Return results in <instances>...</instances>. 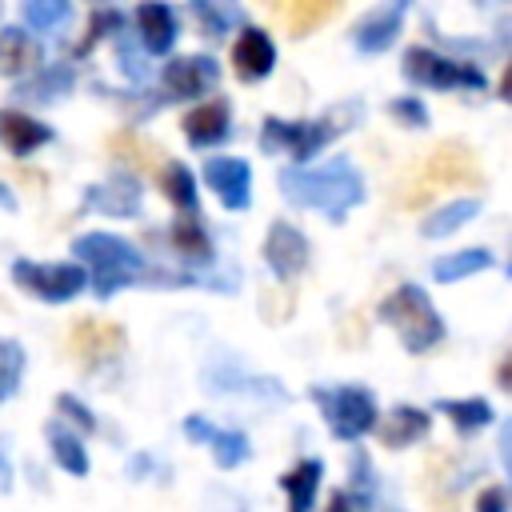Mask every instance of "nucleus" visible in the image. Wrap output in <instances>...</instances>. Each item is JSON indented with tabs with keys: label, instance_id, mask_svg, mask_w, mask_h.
Masks as SVG:
<instances>
[{
	"label": "nucleus",
	"instance_id": "37998d69",
	"mask_svg": "<svg viewBox=\"0 0 512 512\" xmlns=\"http://www.w3.org/2000/svg\"><path fill=\"white\" fill-rule=\"evenodd\" d=\"M324 512H352V504H348V496H344V492H332Z\"/></svg>",
	"mask_w": 512,
	"mask_h": 512
},
{
	"label": "nucleus",
	"instance_id": "aec40b11",
	"mask_svg": "<svg viewBox=\"0 0 512 512\" xmlns=\"http://www.w3.org/2000/svg\"><path fill=\"white\" fill-rule=\"evenodd\" d=\"M88 204L108 212V216H128V212L140 208V188L132 180H124V176H112V180L88 188Z\"/></svg>",
	"mask_w": 512,
	"mask_h": 512
},
{
	"label": "nucleus",
	"instance_id": "2f4dec72",
	"mask_svg": "<svg viewBox=\"0 0 512 512\" xmlns=\"http://www.w3.org/2000/svg\"><path fill=\"white\" fill-rule=\"evenodd\" d=\"M64 16H68V4H64V0H32V4H24V20H28L36 32L56 28Z\"/></svg>",
	"mask_w": 512,
	"mask_h": 512
},
{
	"label": "nucleus",
	"instance_id": "c03bdc74",
	"mask_svg": "<svg viewBox=\"0 0 512 512\" xmlns=\"http://www.w3.org/2000/svg\"><path fill=\"white\" fill-rule=\"evenodd\" d=\"M432 508H436V512H456V500H452V496H448V500H444V496H432Z\"/></svg>",
	"mask_w": 512,
	"mask_h": 512
},
{
	"label": "nucleus",
	"instance_id": "ddd939ff",
	"mask_svg": "<svg viewBox=\"0 0 512 512\" xmlns=\"http://www.w3.org/2000/svg\"><path fill=\"white\" fill-rule=\"evenodd\" d=\"M228 120H232L228 104L224 100H208V104L188 108L184 120H180V128H184L188 144H212V140L228 136Z\"/></svg>",
	"mask_w": 512,
	"mask_h": 512
},
{
	"label": "nucleus",
	"instance_id": "9b49d317",
	"mask_svg": "<svg viewBox=\"0 0 512 512\" xmlns=\"http://www.w3.org/2000/svg\"><path fill=\"white\" fill-rule=\"evenodd\" d=\"M272 64H276V48H272L268 32L264 28H240V36L232 44V72L240 80H260L272 72Z\"/></svg>",
	"mask_w": 512,
	"mask_h": 512
},
{
	"label": "nucleus",
	"instance_id": "7c9ffc66",
	"mask_svg": "<svg viewBox=\"0 0 512 512\" xmlns=\"http://www.w3.org/2000/svg\"><path fill=\"white\" fill-rule=\"evenodd\" d=\"M52 456H56V464H60L64 472H72V476H84V472H88L84 448H80L72 436H64V432H52Z\"/></svg>",
	"mask_w": 512,
	"mask_h": 512
},
{
	"label": "nucleus",
	"instance_id": "6e6552de",
	"mask_svg": "<svg viewBox=\"0 0 512 512\" xmlns=\"http://www.w3.org/2000/svg\"><path fill=\"white\" fill-rule=\"evenodd\" d=\"M120 348H124V328H120L116 320L80 316V320L68 328V352H72V360H80V364L112 360Z\"/></svg>",
	"mask_w": 512,
	"mask_h": 512
},
{
	"label": "nucleus",
	"instance_id": "6ab92c4d",
	"mask_svg": "<svg viewBox=\"0 0 512 512\" xmlns=\"http://www.w3.org/2000/svg\"><path fill=\"white\" fill-rule=\"evenodd\" d=\"M400 16H404V4H392V8H376L372 16H364L356 24V48L360 52H380L396 40L400 32Z\"/></svg>",
	"mask_w": 512,
	"mask_h": 512
},
{
	"label": "nucleus",
	"instance_id": "72a5a7b5",
	"mask_svg": "<svg viewBox=\"0 0 512 512\" xmlns=\"http://www.w3.org/2000/svg\"><path fill=\"white\" fill-rule=\"evenodd\" d=\"M264 148L268 152H292L296 148V140H300V124H284V120H264Z\"/></svg>",
	"mask_w": 512,
	"mask_h": 512
},
{
	"label": "nucleus",
	"instance_id": "b1692460",
	"mask_svg": "<svg viewBox=\"0 0 512 512\" xmlns=\"http://www.w3.org/2000/svg\"><path fill=\"white\" fill-rule=\"evenodd\" d=\"M172 244H176L180 256H188V260H196V264H208V260H212V244H208L200 220H192V216H184V220L172 224Z\"/></svg>",
	"mask_w": 512,
	"mask_h": 512
},
{
	"label": "nucleus",
	"instance_id": "a19ab883",
	"mask_svg": "<svg viewBox=\"0 0 512 512\" xmlns=\"http://www.w3.org/2000/svg\"><path fill=\"white\" fill-rule=\"evenodd\" d=\"M364 336H368L364 316H360V312L344 316V324H340V344H364Z\"/></svg>",
	"mask_w": 512,
	"mask_h": 512
},
{
	"label": "nucleus",
	"instance_id": "20e7f679",
	"mask_svg": "<svg viewBox=\"0 0 512 512\" xmlns=\"http://www.w3.org/2000/svg\"><path fill=\"white\" fill-rule=\"evenodd\" d=\"M312 400L324 408L328 428H332L340 440H356V436H364V432L376 428V416H380V412H376V400H372L368 388H356V384L336 388V392L312 388Z\"/></svg>",
	"mask_w": 512,
	"mask_h": 512
},
{
	"label": "nucleus",
	"instance_id": "bb28decb",
	"mask_svg": "<svg viewBox=\"0 0 512 512\" xmlns=\"http://www.w3.org/2000/svg\"><path fill=\"white\" fill-rule=\"evenodd\" d=\"M476 212H480V200H472V196L452 200L448 208H440V212H436V216L424 224V236H432V240H436V236H448V232H456L464 220H472Z\"/></svg>",
	"mask_w": 512,
	"mask_h": 512
},
{
	"label": "nucleus",
	"instance_id": "393cba45",
	"mask_svg": "<svg viewBox=\"0 0 512 512\" xmlns=\"http://www.w3.org/2000/svg\"><path fill=\"white\" fill-rule=\"evenodd\" d=\"M440 412H444L456 428H464V432L484 428V424L492 420V404L480 400V396H468V400H440Z\"/></svg>",
	"mask_w": 512,
	"mask_h": 512
},
{
	"label": "nucleus",
	"instance_id": "2eb2a0df",
	"mask_svg": "<svg viewBox=\"0 0 512 512\" xmlns=\"http://www.w3.org/2000/svg\"><path fill=\"white\" fill-rule=\"evenodd\" d=\"M0 140L8 144V152L28 156L40 144L52 140V128H44L40 120H32L28 112H0Z\"/></svg>",
	"mask_w": 512,
	"mask_h": 512
},
{
	"label": "nucleus",
	"instance_id": "a211bd4d",
	"mask_svg": "<svg viewBox=\"0 0 512 512\" xmlns=\"http://www.w3.org/2000/svg\"><path fill=\"white\" fill-rule=\"evenodd\" d=\"M136 24H140V40L148 52H168L176 44V16L168 4H140Z\"/></svg>",
	"mask_w": 512,
	"mask_h": 512
},
{
	"label": "nucleus",
	"instance_id": "58836bf2",
	"mask_svg": "<svg viewBox=\"0 0 512 512\" xmlns=\"http://www.w3.org/2000/svg\"><path fill=\"white\" fill-rule=\"evenodd\" d=\"M476 512H508V496H504V488H500V484L480 488V496H476Z\"/></svg>",
	"mask_w": 512,
	"mask_h": 512
},
{
	"label": "nucleus",
	"instance_id": "412c9836",
	"mask_svg": "<svg viewBox=\"0 0 512 512\" xmlns=\"http://www.w3.org/2000/svg\"><path fill=\"white\" fill-rule=\"evenodd\" d=\"M320 476H324V468H320V460H300L292 472H284V492H288V512H308L312 508V496H316V488H320Z\"/></svg>",
	"mask_w": 512,
	"mask_h": 512
},
{
	"label": "nucleus",
	"instance_id": "473e14b6",
	"mask_svg": "<svg viewBox=\"0 0 512 512\" xmlns=\"http://www.w3.org/2000/svg\"><path fill=\"white\" fill-rule=\"evenodd\" d=\"M216 464L220 468H236L248 460V436L244 432H216Z\"/></svg>",
	"mask_w": 512,
	"mask_h": 512
},
{
	"label": "nucleus",
	"instance_id": "4be33fe9",
	"mask_svg": "<svg viewBox=\"0 0 512 512\" xmlns=\"http://www.w3.org/2000/svg\"><path fill=\"white\" fill-rule=\"evenodd\" d=\"M272 12L288 24L292 36H304V32H312L316 24H324L328 16H336L340 8H336V4H316V0H288V4H272Z\"/></svg>",
	"mask_w": 512,
	"mask_h": 512
},
{
	"label": "nucleus",
	"instance_id": "a878e982",
	"mask_svg": "<svg viewBox=\"0 0 512 512\" xmlns=\"http://www.w3.org/2000/svg\"><path fill=\"white\" fill-rule=\"evenodd\" d=\"M488 264H492V256H488L484 248H464V252H456V256H448V260H436L432 276H436V280H464V276H472V272H484Z\"/></svg>",
	"mask_w": 512,
	"mask_h": 512
},
{
	"label": "nucleus",
	"instance_id": "4468645a",
	"mask_svg": "<svg viewBox=\"0 0 512 512\" xmlns=\"http://www.w3.org/2000/svg\"><path fill=\"white\" fill-rule=\"evenodd\" d=\"M428 412H420V408H412V404H400V408H392L388 416H384V424H376V436H380V444L384 448H404V444H412V440H420L424 432H428Z\"/></svg>",
	"mask_w": 512,
	"mask_h": 512
},
{
	"label": "nucleus",
	"instance_id": "f257e3e1",
	"mask_svg": "<svg viewBox=\"0 0 512 512\" xmlns=\"http://www.w3.org/2000/svg\"><path fill=\"white\" fill-rule=\"evenodd\" d=\"M280 184L284 192L296 200V204H308V208H320L324 216L340 220L356 200H360V176L348 160H328L320 168H292V172H280Z\"/></svg>",
	"mask_w": 512,
	"mask_h": 512
},
{
	"label": "nucleus",
	"instance_id": "c9c22d12",
	"mask_svg": "<svg viewBox=\"0 0 512 512\" xmlns=\"http://www.w3.org/2000/svg\"><path fill=\"white\" fill-rule=\"evenodd\" d=\"M392 116L404 120L408 128H424V124H428V112H424V104H420L416 96H400V100H392Z\"/></svg>",
	"mask_w": 512,
	"mask_h": 512
},
{
	"label": "nucleus",
	"instance_id": "f3484780",
	"mask_svg": "<svg viewBox=\"0 0 512 512\" xmlns=\"http://www.w3.org/2000/svg\"><path fill=\"white\" fill-rule=\"evenodd\" d=\"M108 152H112V160H120V164H128V168H136V172H160V164L168 160L152 140H144V136H136V132H116V136H108Z\"/></svg>",
	"mask_w": 512,
	"mask_h": 512
},
{
	"label": "nucleus",
	"instance_id": "f8f14e48",
	"mask_svg": "<svg viewBox=\"0 0 512 512\" xmlns=\"http://www.w3.org/2000/svg\"><path fill=\"white\" fill-rule=\"evenodd\" d=\"M212 80H216L212 56H176L164 64V84L172 96H200Z\"/></svg>",
	"mask_w": 512,
	"mask_h": 512
},
{
	"label": "nucleus",
	"instance_id": "0eeeda50",
	"mask_svg": "<svg viewBox=\"0 0 512 512\" xmlns=\"http://www.w3.org/2000/svg\"><path fill=\"white\" fill-rule=\"evenodd\" d=\"M404 76L416 80V84H432V88H456V84L484 88V72L480 68L448 60V56H436L428 48H408L404 52Z\"/></svg>",
	"mask_w": 512,
	"mask_h": 512
},
{
	"label": "nucleus",
	"instance_id": "9d476101",
	"mask_svg": "<svg viewBox=\"0 0 512 512\" xmlns=\"http://www.w3.org/2000/svg\"><path fill=\"white\" fill-rule=\"evenodd\" d=\"M204 180L212 184V192L220 196V204L224 208H232V212H240V208H248V192H252V172H248V160H240V156H212L208 164H204Z\"/></svg>",
	"mask_w": 512,
	"mask_h": 512
},
{
	"label": "nucleus",
	"instance_id": "5701e85b",
	"mask_svg": "<svg viewBox=\"0 0 512 512\" xmlns=\"http://www.w3.org/2000/svg\"><path fill=\"white\" fill-rule=\"evenodd\" d=\"M156 184L176 208H196V180L180 160H164L156 172Z\"/></svg>",
	"mask_w": 512,
	"mask_h": 512
},
{
	"label": "nucleus",
	"instance_id": "cd10ccee",
	"mask_svg": "<svg viewBox=\"0 0 512 512\" xmlns=\"http://www.w3.org/2000/svg\"><path fill=\"white\" fill-rule=\"evenodd\" d=\"M428 200H432V188H428V180L420 176V168H408V172L392 184V204L404 208V212H416V208H424Z\"/></svg>",
	"mask_w": 512,
	"mask_h": 512
},
{
	"label": "nucleus",
	"instance_id": "ea45409f",
	"mask_svg": "<svg viewBox=\"0 0 512 512\" xmlns=\"http://www.w3.org/2000/svg\"><path fill=\"white\" fill-rule=\"evenodd\" d=\"M196 16L204 20V32H208V36H224V24H228V12H224V8L196 4Z\"/></svg>",
	"mask_w": 512,
	"mask_h": 512
},
{
	"label": "nucleus",
	"instance_id": "79ce46f5",
	"mask_svg": "<svg viewBox=\"0 0 512 512\" xmlns=\"http://www.w3.org/2000/svg\"><path fill=\"white\" fill-rule=\"evenodd\" d=\"M184 436L204 444V440H216V428H212L204 416H188V420H184Z\"/></svg>",
	"mask_w": 512,
	"mask_h": 512
},
{
	"label": "nucleus",
	"instance_id": "dca6fc26",
	"mask_svg": "<svg viewBox=\"0 0 512 512\" xmlns=\"http://www.w3.org/2000/svg\"><path fill=\"white\" fill-rule=\"evenodd\" d=\"M40 68V44L20 28H0V76H24Z\"/></svg>",
	"mask_w": 512,
	"mask_h": 512
},
{
	"label": "nucleus",
	"instance_id": "4c0bfd02",
	"mask_svg": "<svg viewBox=\"0 0 512 512\" xmlns=\"http://www.w3.org/2000/svg\"><path fill=\"white\" fill-rule=\"evenodd\" d=\"M56 408H60V412H68V416H72V420H76V424H80L84 432H92V428H96L92 412H88V408H84V404H80L76 396H60V400H56Z\"/></svg>",
	"mask_w": 512,
	"mask_h": 512
},
{
	"label": "nucleus",
	"instance_id": "1a4fd4ad",
	"mask_svg": "<svg viewBox=\"0 0 512 512\" xmlns=\"http://www.w3.org/2000/svg\"><path fill=\"white\" fill-rule=\"evenodd\" d=\"M264 260L280 280H292L296 272H304L308 264V240L300 228H292L288 220H272L268 236H264Z\"/></svg>",
	"mask_w": 512,
	"mask_h": 512
},
{
	"label": "nucleus",
	"instance_id": "c85d7f7f",
	"mask_svg": "<svg viewBox=\"0 0 512 512\" xmlns=\"http://www.w3.org/2000/svg\"><path fill=\"white\" fill-rule=\"evenodd\" d=\"M20 376H24V348L16 340L0 336V400H8L16 392Z\"/></svg>",
	"mask_w": 512,
	"mask_h": 512
},
{
	"label": "nucleus",
	"instance_id": "7ed1b4c3",
	"mask_svg": "<svg viewBox=\"0 0 512 512\" xmlns=\"http://www.w3.org/2000/svg\"><path fill=\"white\" fill-rule=\"evenodd\" d=\"M72 252L92 264V284L100 296H112L116 288H124L128 280H136L144 272L140 252L124 236H112V232H88L72 244Z\"/></svg>",
	"mask_w": 512,
	"mask_h": 512
},
{
	"label": "nucleus",
	"instance_id": "39448f33",
	"mask_svg": "<svg viewBox=\"0 0 512 512\" xmlns=\"http://www.w3.org/2000/svg\"><path fill=\"white\" fill-rule=\"evenodd\" d=\"M420 176L428 180V188H480L484 184L476 152L464 140H440L420 164Z\"/></svg>",
	"mask_w": 512,
	"mask_h": 512
},
{
	"label": "nucleus",
	"instance_id": "c756f323",
	"mask_svg": "<svg viewBox=\"0 0 512 512\" xmlns=\"http://www.w3.org/2000/svg\"><path fill=\"white\" fill-rule=\"evenodd\" d=\"M64 88H72V68H48V72H40L28 88H24V96H32L36 92V100H56V96H64Z\"/></svg>",
	"mask_w": 512,
	"mask_h": 512
},
{
	"label": "nucleus",
	"instance_id": "f704fd0d",
	"mask_svg": "<svg viewBox=\"0 0 512 512\" xmlns=\"http://www.w3.org/2000/svg\"><path fill=\"white\" fill-rule=\"evenodd\" d=\"M452 472H456V460H452L444 448L428 452V460H424V484H428V492H432L436 484H448V480H452Z\"/></svg>",
	"mask_w": 512,
	"mask_h": 512
},
{
	"label": "nucleus",
	"instance_id": "e433bc0d",
	"mask_svg": "<svg viewBox=\"0 0 512 512\" xmlns=\"http://www.w3.org/2000/svg\"><path fill=\"white\" fill-rule=\"evenodd\" d=\"M116 24H120V12H112V8L92 12V20H88V36L80 40V52H84V48H92V40H100V36H104V28H116Z\"/></svg>",
	"mask_w": 512,
	"mask_h": 512
},
{
	"label": "nucleus",
	"instance_id": "f03ea898",
	"mask_svg": "<svg viewBox=\"0 0 512 512\" xmlns=\"http://www.w3.org/2000/svg\"><path fill=\"white\" fill-rule=\"evenodd\" d=\"M380 316L400 332V340H404L408 352H428L432 344L444 340V320L436 316L428 292L416 288V284H400V288L380 304Z\"/></svg>",
	"mask_w": 512,
	"mask_h": 512
},
{
	"label": "nucleus",
	"instance_id": "423d86ee",
	"mask_svg": "<svg viewBox=\"0 0 512 512\" xmlns=\"http://www.w3.org/2000/svg\"><path fill=\"white\" fill-rule=\"evenodd\" d=\"M12 280L28 296H40V300H52V304L72 300L88 284L80 264H32V260H16L12 264Z\"/></svg>",
	"mask_w": 512,
	"mask_h": 512
}]
</instances>
